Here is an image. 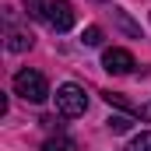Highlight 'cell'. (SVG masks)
<instances>
[{"label":"cell","instance_id":"obj_1","mask_svg":"<svg viewBox=\"0 0 151 151\" xmlns=\"http://www.w3.org/2000/svg\"><path fill=\"white\" fill-rule=\"evenodd\" d=\"M14 95H21L25 102H46L49 99V84H46V77L32 70V67H25V70H18L14 74Z\"/></svg>","mask_w":151,"mask_h":151},{"label":"cell","instance_id":"obj_2","mask_svg":"<svg viewBox=\"0 0 151 151\" xmlns=\"http://www.w3.org/2000/svg\"><path fill=\"white\" fill-rule=\"evenodd\" d=\"M56 109L63 116H81L88 109V95H84V88L74 84V81H67V84H60L56 88Z\"/></svg>","mask_w":151,"mask_h":151},{"label":"cell","instance_id":"obj_3","mask_svg":"<svg viewBox=\"0 0 151 151\" xmlns=\"http://www.w3.org/2000/svg\"><path fill=\"white\" fill-rule=\"evenodd\" d=\"M46 21H49L56 32L74 28V7H70V0H53V4H46Z\"/></svg>","mask_w":151,"mask_h":151},{"label":"cell","instance_id":"obj_4","mask_svg":"<svg viewBox=\"0 0 151 151\" xmlns=\"http://www.w3.org/2000/svg\"><path fill=\"white\" fill-rule=\"evenodd\" d=\"M102 67H106L109 74H130V70H134V56H130L127 49L113 46V49L102 53Z\"/></svg>","mask_w":151,"mask_h":151},{"label":"cell","instance_id":"obj_5","mask_svg":"<svg viewBox=\"0 0 151 151\" xmlns=\"http://www.w3.org/2000/svg\"><path fill=\"white\" fill-rule=\"evenodd\" d=\"M7 49H11V53H25V49H32V35H25V32H11V35H7Z\"/></svg>","mask_w":151,"mask_h":151},{"label":"cell","instance_id":"obj_6","mask_svg":"<svg viewBox=\"0 0 151 151\" xmlns=\"http://www.w3.org/2000/svg\"><path fill=\"white\" fill-rule=\"evenodd\" d=\"M42 151H77V144L70 137H49V141L42 144Z\"/></svg>","mask_w":151,"mask_h":151},{"label":"cell","instance_id":"obj_7","mask_svg":"<svg viewBox=\"0 0 151 151\" xmlns=\"http://www.w3.org/2000/svg\"><path fill=\"white\" fill-rule=\"evenodd\" d=\"M106 123H109V130H113V134H127L134 119H130V116H109Z\"/></svg>","mask_w":151,"mask_h":151},{"label":"cell","instance_id":"obj_8","mask_svg":"<svg viewBox=\"0 0 151 151\" xmlns=\"http://www.w3.org/2000/svg\"><path fill=\"white\" fill-rule=\"evenodd\" d=\"M81 42H84V46H99V42H102V28H99V25H88V28L81 32Z\"/></svg>","mask_w":151,"mask_h":151},{"label":"cell","instance_id":"obj_9","mask_svg":"<svg viewBox=\"0 0 151 151\" xmlns=\"http://www.w3.org/2000/svg\"><path fill=\"white\" fill-rule=\"evenodd\" d=\"M127 151H151V134H137V137L127 144Z\"/></svg>","mask_w":151,"mask_h":151},{"label":"cell","instance_id":"obj_10","mask_svg":"<svg viewBox=\"0 0 151 151\" xmlns=\"http://www.w3.org/2000/svg\"><path fill=\"white\" fill-rule=\"evenodd\" d=\"M102 95H106V102H109V106H119V109H127V113H134V106H130V102H127V99H123L119 91H102Z\"/></svg>","mask_w":151,"mask_h":151},{"label":"cell","instance_id":"obj_11","mask_svg":"<svg viewBox=\"0 0 151 151\" xmlns=\"http://www.w3.org/2000/svg\"><path fill=\"white\" fill-rule=\"evenodd\" d=\"M141 116H144V119H151V102L144 106V109H141Z\"/></svg>","mask_w":151,"mask_h":151}]
</instances>
